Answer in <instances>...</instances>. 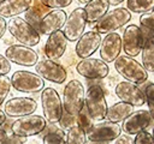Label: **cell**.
<instances>
[{"mask_svg": "<svg viewBox=\"0 0 154 144\" xmlns=\"http://www.w3.org/2000/svg\"><path fill=\"white\" fill-rule=\"evenodd\" d=\"M122 133L120 125L111 121H100L99 124H94L91 128L85 133L87 140L94 142H112L118 138Z\"/></svg>", "mask_w": 154, "mask_h": 144, "instance_id": "obj_15", "label": "cell"}, {"mask_svg": "<svg viewBox=\"0 0 154 144\" xmlns=\"http://www.w3.org/2000/svg\"><path fill=\"white\" fill-rule=\"evenodd\" d=\"M60 125V128L63 130H70L73 126H77V116L76 115H71L69 113H66L65 110H63L61 118L58 121Z\"/></svg>", "mask_w": 154, "mask_h": 144, "instance_id": "obj_31", "label": "cell"}, {"mask_svg": "<svg viewBox=\"0 0 154 144\" xmlns=\"http://www.w3.org/2000/svg\"><path fill=\"white\" fill-rule=\"evenodd\" d=\"M5 56L10 62H14L20 66H35L38 61V54L30 47L23 44H11L5 50Z\"/></svg>", "mask_w": 154, "mask_h": 144, "instance_id": "obj_13", "label": "cell"}, {"mask_svg": "<svg viewBox=\"0 0 154 144\" xmlns=\"http://www.w3.org/2000/svg\"><path fill=\"white\" fill-rule=\"evenodd\" d=\"M153 19H154L153 11L142 13L140 17V26L138 28L144 31H153Z\"/></svg>", "mask_w": 154, "mask_h": 144, "instance_id": "obj_33", "label": "cell"}, {"mask_svg": "<svg viewBox=\"0 0 154 144\" xmlns=\"http://www.w3.org/2000/svg\"><path fill=\"white\" fill-rule=\"evenodd\" d=\"M66 12L64 10H52L41 20L38 31L43 35H51L63 28L66 20Z\"/></svg>", "mask_w": 154, "mask_h": 144, "instance_id": "obj_21", "label": "cell"}, {"mask_svg": "<svg viewBox=\"0 0 154 144\" xmlns=\"http://www.w3.org/2000/svg\"><path fill=\"white\" fill-rule=\"evenodd\" d=\"M152 124H153V118L149 114V112L146 109H140V110L132 112L122 121L120 130L129 136L137 134L141 131L150 128Z\"/></svg>", "mask_w": 154, "mask_h": 144, "instance_id": "obj_12", "label": "cell"}, {"mask_svg": "<svg viewBox=\"0 0 154 144\" xmlns=\"http://www.w3.org/2000/svg\"><path fill=\"white\" fill-rule=\"evenodd\" d=\"M63 109L71 114L77 115L84 106V88L78 79H71L63 91Z\"/></svg>", "mask_w": 154, "mask_h": 144, "instance_id": "obj_5", "label": "cell"}, {"mask_svg": "<svg viewBox=\"0 0 154 144\" xmlns=\"http://www.w3.org/2000/svg\"><path fill=\"white\" fill-rule=\"evenodd\" d=\"M46 124L47 121L42 115L30 114L14 120L10 126V131L12 134L28 138L30 136L38 134L45 128Z\"/></svg>", "mask_w": 154, "mask_h": 144, "instance_id": "obj_7", "label": "cell"}, {"mask_svg": "<svg viewBox=\"0 0 154 144\" xmlns=\"http://www.w3.org/2000/svg\"><path fill=\"white\" fill-rule=\"evenodd\" d=\"M142 34L141 30L137 25L135 24H129L122 37V49L125 52V55L135 58L141 53L142 49Z\"/></svg>", "mask_w": 154, "mask_h": 144, "instance_id": "obj_17", "label": "cell"}, {"mask_svg": "<svg viewBox=\"0 0 154 144\" xmlns=\"http://www.w3.org/2000/svg\"><path fill=\"white\" fill-rule=\"evenodd\" d=\"M131 19V12H129L125 7H116L114 10L107 11L96 23L95 30L97 34H111L116 32V30L123 28Z\"/></svg>", "mask_w": 154, "mask_h": 144, "instance_id": "obj_1", "label": "cell"}, {"mask_svg": "<svg viewBox=\"0 0 154 144\" xmlns=\"http://www.w3.org/2000/svg\"><path fill=\"white\" fill-rule=\"evenodd\" d=\"M38 134H40L41 137H43V136H46V134H57V136H60V137H63V138H66L65 131H64L63 128H60L58 125L52 124V122L46 124L45 128H43Z\"/></svg>", "mask_w": 154, "mask_h": 144, "instance_id": "obj_34", "label": "cell"}, {"mask_svg": "<svg viewBox=\"0 0 154 144\" xmlns=\"http://www.w3.org/2000/svg\"><path fill=\"white\" fill-rule=\"evenodd\" d=\"M11 80L6 76H0V106L5 102L11 91Z\"/></svg>", "mask_w": 154, "mask_h": 144, "instance_id": "obj_32", "label": "cell"}, {"mask_svg": "<svg viewBox=\"0 0 154 144\" xmlns=\"http://www.w3.org/2000/svg\"><path fill=\"white\" fill-rule=\"evenodd\" d=\"M143 94H144V100L148 104V108H149V114L154 115V84L152 82H147L146 80V86H144V90H142Z\"/></svg>", "mask_w": 154, "mask_h": 144, "instance_id": "obj_30", "label": "cell"}, {"mask_svg": "<svg viewBox=\"0 0 154 144\" xmlns=\"http://www.w3.org/2000/svg\"><path fill=\"white\" fill-rule=\"evenodd\" d=\"M114 92H116V96L122 102L129 103L132 107L143 106L146 102L142 89L137 84L128 82V80L119 82L114 88Z\"/></svg>", "mask_w": 154, "mask_h": 144, "instance_id": "obj_14", "label": "cell"}, {"mask_svg": "<svg viewBox=\"0 0 154 144\" xmlns=\"http://www.w3.org/2000/svg\"><path fill=\"white\" fill-rule=\"evenodd\" d=\"M35 72L38 77H41L43 80H48L52 83L61 84L67 78V72L65 67L57 61L43 59L35 64Z\"/></svg>", "mask_w": 154, "mask_h": 144, "instance_id": "obj_10", "label": "cell"}, {"mask_svg": "<svg viewBox=\"0 0 154 144\" xmlns=\"http://www.w3.org/2000/svg\"><path fill=\"white\" fill-rule=\"evenodd\" d=\"M26 140H28V138H25V137H19V136L10 133L6 138V140L4 142V144H24Z\"/></svg>", "mask_w": 154, "mask_h": 144, "instance_id": "obj_39", "label": "cell"}, {"mask_svg": "<svg viewBox=\"0 0 154 144\" xmlns=\"http://www.w3.org/2000/svg\"><path fill=\"white\" fill-rule=\"evenodd\" d=\"M2 1H4V0H0V4H1V2H2Z\"/></svg>", "mask_w": 154, "mask_h": 144, "instance_id": "obj_47", "label": "cell"}, {"mask_svg": "<svg viewBox=\"0 0 154 144\" xmlns=\"http://www.w3.org/2000/svg\"><path fill=\"white\" fill-rule=\"evenodd\" d=\"M142 66L147 72H154V40L142 44Z\"/></svg>", "mask_w": 154, "mask_h": 144, "instance_id": "obj_26", "label": "cell"}, {"mask_svg": "<svg viewBox=\"0 0 154 144\" xmlns=\"http://www.w3.org/2000/svg\"><path fill=\"white\" fill-rule=\"evenodd\" d=\"M12 66H11V62L8 61V59L0 54V76H6L10 71H11Z\"/></svg>", "mask_w": 154, "mask_h": 144, "instance_id": "obj_38", "label": "cell"}, {"mask_svg": "<svg viewBox=\"0 0 154 144\" xmlns=\"http://www.w3.org/2000/svg\"><path fill=\"white\" fill-rule=\"evenodd\" d=\"M107 1H108L109 6H118V5H120L122 2H124L125 0H107Z\"/></svg>", "mask_w": 154, "mask_h": 144, "instance_id": "obj_44", "label": "cell"}, {"mask_svg": "<svg viewBox=\"0 0 154 144\" xmlns=\"http://www.w3.org/2000/svg\"><path fill=\"white\" fill-rule=\"evenodd\" d=\"M10 80H11V86L19 92L34 94L43 90L45 88V80L41 77H38L36 73H32L30 71H24V70L16 71Z\"/></svg>", "mask_w": 154, "mask_h": 144, "instance_id": "obj_8", "label": "cell"}, {"mask_svg": "<svg viewBox=\"0 0 154 144\" xmlns=\"http://www.w3.org/2000/svg\"><path fill=\"white\" fill-rule=\"evenodd\" d=\"M154 0H126V10L134 13H147L153 11Z\"/></svg>", "mask_w": 154, "mask_h": 144, "instance_id": "obj_27", "label": "cell"}, {"mask_svg": "<svg viewBox=\"0 0 154 144\" xmlns=\"http://www.w3.org/2000/svg\"><path fill=\"white\" fill-rule=\"evenodd\" d=\"M37 109V103L31 97H12L6 101L4 113L8 118H22L32 114Z\"/></svg>", "mask_w": 154, "mask_h": 144, "instance_id": "obj_16", "label": "cell"}, {"mask_svg": "<svg viewBox=\"0 0 154 144\" xmlns=\"http://www.w3.org/2000/svg\"><path fill=\"white\" fill-rule=\"evenodd\" d=\"M85 142H87L85 132L78 125L67 130L66 144H85Z\"/></svg>", "mask_w": 154, "mask_h": 144, "instance_id": "obj_28", "label": "cell"}, {"mask_svg": "<svg viewBox=\"0 0 154 144\" xmlns=\"http://www.w3.org/2000/svg\"><path fill=\"white\" fill-rule=\"evenodd\" d=\"M101 38H102L101 35L94 30L84 32L76 41L77 43L75 47V52H76L77 56L81 59H85V58H89L90 55H93L96 52V49H99Z\"/></svg>", "mask_w": 154, "mask_h": 144, "instance_id": "obj_19", "label": "cell"}, {"mask_svg": "<svg viewBox=\"0 0 154 144\" xmlns=\"http://www.w3.org/2000/svg\"><path fill=\"white\" fill-rule=\"evenodd\" d=\"M66 48H67V40L65 38L63 31L58 30L48 35L43 50H45V55L47 56V59L55 61L64 55Z\"/></svg>", "mask_w": 154, "mask_h": 144, "instance_id": "obj_20", "label": "cell"}, {"mask_svg": "<svg viewBox=\"0 0 154 144\" xmlns=\"http://www.w3.org/2000/svg\"><path fill=\"white\" fill-rule=\"evenodd\" d=\"M49 12V8L46 7L40 0H31L30 7L24 12V19L35 29L38 31L40 23L42 18Z\"/></svg>", "mask_w": 154, "mask_h": 144, "instance_id": "obj_22", "label": "cell"}, {"mask_svg": "<svg viewBox=\"0 0 154 144\" xmlns=\"http://www.w3.org/2000/svg\"><path fill=\"white\" fill-rule=\"evenodd\" d=\"M7 120V116L5 115V113H4V110H1L0 109V126H2L4 125V122Z\"/></svg>", "mask_w": 154, "mask_h": 144, "instance_id": "obj_43", "label": "cell"}, {"mask_svg": "<svg viewBox=\"0 0 154 144\" xmlns=\"http://www.w3.org/2000/svg\"><path fill=\"white\" fill-rule=\"evenodd\" d=\"M7 136H8L7 131H6L2 126H0V144H4V142H5L6 138H7Z\"/></svg>", "mask_w": 154, "mask_h": 144, "instance_id": "obj_42", "label": "cell"}, {"mask_svg": "<svg viewBox=\"0 0 154 144\" xmlns=\"http://www.w3.org/2000/svg\"><path fill=\"white\" fill-rule=\"evenodd\" d=\"M43 144H66V138H63L57 134H46L42 137Z\"/></svg>", "mask_w": 154, "mask_h": 144, "instance_id": "obj_37", "label": "cell"}, {"mask_svg": "<svg viewBox=\"0 0 154 144\" xmlns=\"http://www.w3.org/2000/svg\"><path fill=\"white\" fill-rule=\"evenodd\" d=\"M109 142H94V140H87L85 144H108Z\"/></svg>", "mask_w": 154, "mask_h": 144, "instance_id": "obj_45", "label": "cell"}, {"mask_svg": "<svg viewBox=\"0 0 154 144\" xmlns=\"http://www.w3.org/2000/svg\"><path fill=\"white\" fill-rule=\"evenodd\" d=\"M114 144H134V138L129 134H120L114 139Z\"/></svg>", "mask_w": 154, "mask_h": 144, "instance_id": "obj_40", "label": "cell"}, {"mask_svg": "<svg viewBox=\"0 0 154 144\" xmlns=\"http://www.w3.org/2000/svg\"><path fill=\"white\" fill-rule=\"evenodd\" d=\"M46 7L53 8V10H60L65 8L71 5L72 0H40Z\"/></svg>", "mask_w": 154, "mask_h": 144, "instance_id": "obj_35", "label": "cell"}, {"mask_svg": "<svg viewBox=\"0 0 154 144\" xmlns=\"http://www.w3.org/2000/svg\"><path fill=\"white\" fill-rule=\"evenodd\" d=\"M113 62L116 71L128 82L141 84L148 80V72L136 59L124 54V55H119Z\"/></svg>", "mask_w": 154, "mask_h": 144, "instance_id": "obj_2", "label": "cell"}, {"mask_svg": "<svg viewBox=\"0 0 154 144\" xmlns=\"http://www.w3.org/2000/svg\"><path fill=\"white\" fill-rule=\"evenodd\" d=\"M85 25L87 19L83 7H76L66 17L61 31L69 42H76L84 34Z\"/></svg>", "mask_w": 154, "mask_h": 144, "instance_id": "obj_9", "label": "cell"}, {"mask_svg": "<svg viewBox=\"0 0 154 144\" xmlns=\"http://www.w3.org/2000/svg\"><path fill=\"white\" fill-rule=\"evenodd\" d=\"M76 71L85 79H103L108 76L109 67L101 59L85 58L76 65Z\"/></svg>", "mask_w": 154, "mask_h": 144, "instance_id": "obj_11", "label": "cell"}, {"mask_svg": "<svg viewBox=\"0 0 154 144\" xmlns=\"http://www.w3.org/2000/svg\"><path fill=\"white\" fill-rule=\"evenodd\" d=\"M109 8V4L107 0H90L83 7L85 13L87 23L93 24L96 23Z\"/></svg>", "mask_w": 154, "mask_h": 144, "instance_id": "obj_24", "label": "cell"}, {"mask_svg": "<svg viewBox=\"0 0 154 144\" xmlns=\"http://www.w3.org/2000/svg\"><path fill=\"white\" fill-rule=\"evenodd\" d=\"M31 5V0H4L0 4V17L12 18L24 13Z\"/></svg>", "mask_w": 154, "mask_h": 144, "instance_id": "obj_23", "label": "cell"}, {"mask_svg": "<svg viewBox=\"0 0 154 144\" xmlns=\"http://www.w3.org/2000/svg\"><path fill=\"white\" fill-rule=\"evenodd\" d=\"M100 58L106 64L113 62L122 52V37L117 32H111L101 38V43L99 46Z\"/></svg>", "mask_w": 154, "mask_h": 144, "instance_id": "obj_18", "label": "cell"}, {"mask_svg": "<svg viewBox=\"0 0 154 144\" xmlns=\"http://www.w3.org/2000/svg\"><path fill=\"white\" fill-rule=\"evenodd\" d=\"M6 30H7V23H6L5 18L0 17V40H1V38H2V36L5 35Z\"/></svg>", "mask_w": 154, "mask_h": 144, "instance_id": "obj_41", "label": "cell"}, {"mask_svg": "<svg viewBox=\"0 0 154 144\" xmlns=\"http://www.w3.org/2000/svg\"><path fill=\"white\" fill-rule=\"evenodd\" d=\"M76 116H77V125L87 133V132L91 128V126L94 125V120H93L91 116L89 115V113H88V110H87V107L83 106L82 109L79 110V113H78Z\"/></svg>", "mask_w": 154, "mask_h": 144, "instance_id": "obj_29", "label": "cell"}, {"mask_svg": "<svg viewBox=\"0 0 154 144\" xmlns=\"http://www.w3.org/2000/svg\"><path fill=\"white\" fill-rule=\"evenodd\" d=\"M134 144H154L152 133L147 130L138 132L134 138Z\"/></svg>", "mask_w": 154, "mask_h": 144, "instance_id": "obj_36", "label": "cell"}, {"mask_svg": "<svg viewBox=\"0 0 154 144\" xmlns=\"http://www.w3.org/2000/svg\"><path fill=\"white\" fill-rule=\"evenodd\" d=\"M41 106L43 112V118L46 121L52 124H58L63 114V103L58 91L51 86L43 88L41 94Z\"/></svg>", "mask_w": 154, "mask_h": 144, "instance_id": "obj_6", "label": "cell"}, {"mask_svg": "<svg viewBox=\"0 0 154 144\" xmlns=\"http://www.w3.org/2000/svg\"><path fill=\"white\" fill-rule=\"evenodd\" d=\"M7 30L10 34L16 38L19 44L26 46V47H34L38 44L41 36L37 30H35L24 18L14 17L7 23Z\"/></svg>", "mask_w": 154, "mask_h": 144, "instance_id": "obj_3", "label": "cell"}, {"mask_svg": "<svg viewBox=\"0 0 154 144\" xmlns=\"http://www.w3.org/2000/svg\"><path fill=\"white\" fill-rule=\"evenodd\" d=\"M84 106L94 121H102L105 119L108 106L105 91L100 85L94 84L89 86L87 94H84Z\"/></svg>", "mask_w": 154, "mask_h": 144, "instance_id": "obj_4", "label": "cell"}, {"mask_svg": "<svg viewBox=\"0 0 154 144\" xmlns=\"http://www.w3.org/2000/svg\"><path fill=\"white\" fill-rule=\"evenodd\" d=\"M77 1H78L79 4H83V5H85V4H87V2H89L90 0H77Z\"/></svg>", "mask_w": 154, "mask_h": 144, "instance_id": "obj_46", "label": "cell"}, {"mask_svg": "<svg viewBox=\"0 0 154 144\" xmlns=\"http://www.w3.org/2000/svg\"><path fill=\"white\" fill-rule=\"evenodd\" d=\"M132 112H134V107L131 104L125 103V102H122V101L120 102H116L112 106L107 107V112H106L105 119L107 121L118 124V122L123 121Z\"/></svg>", "mask_w": 154, "mask_h": 144, "instance_id": "obj_25", "label": "cell"}]
</instances>
